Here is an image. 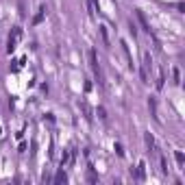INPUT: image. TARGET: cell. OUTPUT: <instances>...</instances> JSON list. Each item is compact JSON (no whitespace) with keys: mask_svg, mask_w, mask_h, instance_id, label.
<instances>
[{"mask_svg":"<svg viewBox=\"0 0 185 185\" xmlns=\"http://www.w3.org/2000/svg\"><path fill=\"white\" fill-rule=\"evenodd\" d=\"M89 65H91V72H94V76H96V83H98V85H105V81H102V70H100L98 59H96V50H89Z\"/></svg>","mask_w":185,"mask_h":185,"instance_id":"6da1fadb","label":"cell"},{"mask_svg":"<svg viewBox=\"0 0 185 185\" xmlns=\"http://www.w3.org/2000/svg\"><path fill=\"white\" fill-rule=\"evenodd\" d=\"M20 37H22V26H13V31H11V35H9V44H7V52H9V55L15 50Z\"/></svg>","mask_w":185,"mask_h":185,"instance_id":"7a4b0ae2","label":"cell"},{"mask_svg":"<svg viewBox=\"0 0 185 185\" xmlns=\"http://www.w3.org/2000/svg\"><path fill=\"white\" fill-rule=\"evenodd\" d=\"M148 70H152V59L148 52H144V67H142V81L148 83Z\"/></svg>","mask_w":185,"mask_h":185,"instance_id":"3957f363","label":"cell"},{"mask_svg":"<svg viewBox=\"0 0 185 185\" xmlns=\"http://www.w3.org/2000/svg\"><path fill=\"white\" fill-rule=\"evenodd\" d=\"M46 11H48V9H46V5H41V7L37 9V13H35V17H33V22H31L33 26H37V24H41V22H44V17H46Z\"/></svg>","mask_w":185,"mask_h":185,"instance_id":"277c9868","label":"cell"},{"mask_svg":"<svg viewBox=\"0 0 185 185\" xmlns=\"http://www.w3.org/2000/svg\"><path fill=\"white\" fill-rule=\"evenodd\" d=\"M135 15H137V20H140V24H142V29H144V31H146L148 35H152V31H150V26H148V20H146V15H144V13H142L140 9L135 11Z\"/></svg>","mask_w":185,"mask_h":185,"instance_id":"5b68a950","label":"cell"},{"mask_svg":"<svg viewBox=\"0 0 185 185\" xmlns=\"http://www.w3.org/2000/svg\"><path fill=\"white\" fill-rule=\"evenodd\" d=\"M120 46H122V50H124V55H126V61H129V67H131V70H135V65H133V57H131V50H129V46H126V41H120Z\"/></svg>","mask_w":185,"mask_h":185,"instance_id":"8992f818","label":"cell"},{"mask_svg":"<svg viewBox=\"0 0 185 185\" xmlns=\"http://www.w3.org/2000/svg\"><path fill=\"white\" fill-rule=\"evenodd\" d=\"M148 109H150V115H152V118L159 122V115H157V100H155L152 96L148 98Z\"/></svg>","mask_w":185,"mask_h":185,"instance_id":"52a82bcc","label":"cell"},{"mask_svg":"<svg viewBox=\"0 0 185 185\" xmlns=\"http://www.w3.org/2000/svg\"><path fill=\"white\" fill-rule=\"evenodd\" d=\"M98 31H100V37H102V44H105L107 48H109V44H111V41H109V35H107V26H105V24H100V26H98Z\"/></svg>","mask_w":185,"mask_h":185,"instance_id":"ba28073f","label":"cell"},{"mask_svg":"<svg viewBox=\"0 0 185 185\" xmlns=\"http://www.w3.org/2000/svg\"><path fill=\"white\" fill-rule=\"evenodd\" d=\"M144 172H146V164L140 161V166H137V179H140V181H144Z\"/></svg>","mask_w":185,"mask_h":185,"instance_id":"9c48e42d","label":"cell"},{"mask_svg":"<svg viewBox=\"0 0 185 185\" xmlns=\"http://www.w3.org/2000/svg\"><path fill=\"white\" fill-rule=\"evenodd\" d=\"M159 164H161V172L168 174V170H170V168H168V161H166V157H164V155L159 157Z\"/></svg>","mask_w":185,"mask_h":185,"instance_id":"30bf717a","label":"cell"},{"mask_svg":"<svg viewBox=\"0 0 185 185\" xmlns=\"http://www.w3.org/2000/svg\"><path fill=\"white\" fill-rule=\"evenodd\" d=\"M146 146H148L150 150H155V137H152L150 133H146Z\"/></svg>","mask_w":185,"mask_h":185,"instance_id":"8fae6325","label":"cell"},{"mask_svg":"<svg viewBox=\"0 0 185 185\" xmlns=\"http://www.w3.org/2000/svg\"><path fill=\"white\" fill-rule=\"evenodd\" d=\"M172 79H174L176 85H181V72H179V67H174V70H172Z\"/></svg>","mask_w":185,"mask_h":185,"instance_id":"7c38bea8","label":"cell"},{"mask_svg":"<svg viewBox=\"0 0 185 185\" xmlns=\"http://www.w3.org/2000/svg\"><path fill=\"white\" fill-rule=\"evenodd\" d=\"M174 155H176V164H179V166H185V157H183V152H181V150H176Z\"/></svg>","mask_w":185,"mask_h":185,"instance_id":"4fadbf2b","label":"cell"},{"mask_svg":"<svg viewBox=\"0 0 185 185\" xmlns=\"http://www.w3.org/2000/svg\"><path fill=\"white\" fill-rule=\"evenodd\" d=\"M164 81H166L164 72H159V79H157V89H164Z\"/></svg>","mask_w":185,"mask_h":185,"instance_id":"5bb4252c","label":"cell"},{"mask_svg":"<svg viewBox=\"0 0 185 185\" xmlns=\"http://www.w3.org/2000/svg\"><path fill=\"white\" fill-rule=\"evenodd\" d=\"M115 152H118V157H124V150H122V144H113Z\"/></svg>","mask_w":185,"mask_h":185,"instance_id":"9a60e30c","label":"cell"},{"mask_svg":"<svg viewBox=\"0 0 185 185\" xmlns=\"http://www.w3.org/2000/svg\"><path fill=\"white\" fill-rule=\"evenodd\" d=\"M55 181H57V183H61V181H65V172H59V174H57V179H55Z\"/></svg>","mask_w":185,"mask_h":185,"instance_id":"2e32d148","label":"cell"},{"mask_svg":"<svg viewBox=\"0 0 185 185\" xmlns=\"http://www.w3.org/2000/svg\"><path fill=\"white\" fill-rule=\"evenodd\" d=\"M65 161H67V152L63 150V157H61V166H65Z\"/></svg>","mask_w":185,"mask_h":185,"instance_id":"e0dca14e","label":"cell"}]
</instances>
